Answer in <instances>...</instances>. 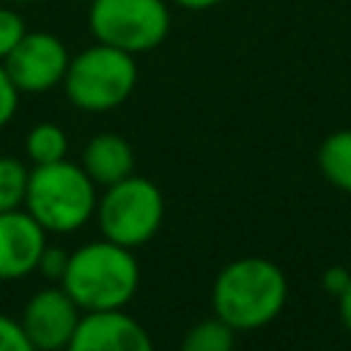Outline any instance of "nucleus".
Masks as SVG:
<instances>
[{
    "label": "nucleus",
    "mask_w": 351,
    "mask_h": 351,
    "mask_svg": "<svg viewBox=\"0 0 351 351\" xmlns=\"http://www.w3.org/2000/svg\"><path fill=\"white\" fill-rule=\"evenodd\" d=\"M288 299L282 269L261 255L230 261L214 280L211 307L236 332H252L271 324Z\"/></svg>",
    "instance_id": "1"
},
{
    "label": "nucleus",
    "mask_w": 351,
    "mask_h": 351,
    "mask_svg": "<svg viewBox=\"0 0 351 351\" xmlns=\"http://www.w3.org/2000/svg\"><path fill=\"white\" fill-rule=\"evenodd\" d=\"M140 285V266L129 247L115 241H88L69 255L60 288L85 313L123 310Z\"/></svg>",
    "instance_id": "2"
},
{
    "label": "nucleus",
    "mask_w": 351,
    "mask_h": 351,
    "mask_svg": "<svg viewBox=\"0 0 351 351\" xmlns=\"http://www.w3.org/2000/svg\"><path fill=\"white\" fill-rule=\"evenodd\" d=\"M96 184L69 159L36 165L27 176L25 211L47 233H74L96 214Z\"/></svg>",
    "instance_id": "3"
},
{
    "label": "nucleus",
    "mask_w": 351,
    "mask_h": 351,
    "mask_svg": "<svg viewBox=\"0 0 351 351\" xmlns=\"http://www.w3.org/2000/svg\"><path fill=\"white\" fill-rule=\"evenodd\" d=\"M63 85L69 101L85 112L115 110L132 96L137 85L134 55L96 41L69 60Z\"/></svg>",
    "instance_id": "4"
},
{
    "label": "nucleus",
    "mask_w": 351,
    "mask_h": 351,
    "mask_svg": "<svg viewBox=\"0 0 351 351\" xmlns=\"http://www.w3.org/2000/svg\"><path fill=\"white\" fill-rule=\"evenodd\" d=\"M96 219L107 241L129 250L143 247L162 228V189L143 176H129L112 186H104V195L96 200Z\"/></svg>",
    "instance_id": "5"
},
{
    "label": "nucleus",
    "mask_w": 351,
    "mask_h": 351,
    "mask_svg": "<svg viewBox=\"0 0 351 351\" xmlns=\"http://www.w3.org/2000/svg\"><path fill=\"white\" fill-rule=\"evenodd\" d=\"M88 25L96 41L140 55L167 38L170 11L165 0H90Z\"/></svg>",
    "instance_id": "6"
},
{
    "label": "nucleus",
    "mask_w": 351,
    "mask_h": 351,
    "mask_svg": "<svg viewBox=\"0 0 351 351\" xmlns=\"http://www.w3.org/2000/svg\"><path fill=\"white\" fill-rule=\"evenodd\" d=\"M69 49L55 33H25L22 41L3 60L19 93H44L63 82L69 69Z\"/></svg>",
    "instance_id": "7"
},
{
    "label": "nucleus",
    "mask_w": 351,
    "mask_h": 351,
    "mask_svg": "<svg viewBox=\"0 0 351 351\" xmlns=\"http://www.w3.org/2000/svg\"><path fill=\"white\" fill-rule=\"evenodd\" d=\"M80 318V307L63 288H41L25 304L19 324L36 351H60L69 346Z\"/></svg>",
    "instance_id": "8"
},
{
    "label": "nucleus",
    "mask_w": 351,
    "mask_h": 351,
    "mask_svg": "<svg viewBox=\"0 0 351 351\" xmlns=\"http://www.w3.org/2000/svg\"><path fill=\"white\" fill-rule=\"evenodd\" d=\"M66 351H154L151 335L123 310L85 313Z\"/></svg>",
    "instance_id": "9"
},
{
    "label": "nucleus",
    "mask_w": 351,
    "mask_h": 351,
    "mask_svg": "<svg viewBox=\"0 0 351 351\" xmlns=\"http://www.w3.org/2000/svg\"><path fill=\"white\" fill-rule=\"evenodd\" d=\"M47 230L22 208L0 214V280H19L36 271Z\"/></svg>",
    "instance_id": "10"
},
{
    "label": "nucleus",
    "mask_w": 351,
    "mask_h": 351,
    "mask_svg": "<svg viewBox=\"0 0 351 351\" xmlns=\"http://www.w3.org/2000/svg\"><path fill=\"white\" fill-rule=\"evenodd\" d=\"M80 165H82V170L88 173V178L93 184L112 186V184H118V181L132 176V170H134V151H132V145L121 134L101 132V134L88 140V145L82 148Z\"/></svg>",
    "instance_id": "11"
},
{
    "label": "nucleus",
    "mask_w": 351,
    "mask_h": 351,
    "mask_svg": "<svg viewBox=\"0 0 351 351\" xmlns=\"http://www.w3.org/2000/svg\"><path fill=\"white\" fill-rule=\"evenodd\" d=\"M315 159L321 176L340 192L351 195V129H337L326 134L324 143L318 145Z\"/></svg>",
    "instance_id": "12"
},
{
    "label": "nucleus",
    "mask_w": 351,
    "mask_h": 351,
    "mask_svg": "<svg viewBox=\"0 0 351 351\" xmlns=\"http://www.w3.org/2000/svg\"><path fill=\"white\" fill-rule=\"evenodd\" d=\"M236 329H230L222 318H206L186 329L181 340V351H233Z\"/></svg>",
    "instance_id": "13"
},
{
    "label": "nucleus",
    "mask_w": 351,
    "mask_h": 351,
    "mask_svg": "<svg viewBox=\"0 0 351 351\" xmlns=\"http://www.w3.org/2000/svg\"><path fill=\"white\" fill-rule=\"evenodd\" d=\"M25 151L36 165H49L66 159L69 140L58 123H36L25 137Z\"/></svg>",
    "instance_id": "14"
},
{
    "label": "nucleus",
    "mask_w": 351,
    "mask_h": 351,
    "mask_svg": "<svg viewBox=\"0 0 351 351\" xmlns=\"http://www.w3.org/2000/svg\"><path fill=\"white\" fill-rule=\"evenodd\" d=\"M27 176H30V170L19 159L0 156V214L25 206Z\"/></svg>",
    "instance_id": "15"
},
{
    "label": "nucleus",
    "mask_w": 351,
    "mask_h": 351,
    "mask_svg": "<svg viewBox=\"0 0 351 351\" xmlns=\"http://www.w3.org/2000/svg\"><path fill=\"white\" fill-rule=\"evenodd\" d=\"M25 33H27L25 19H22L14 8L0 5V60L8 58V52L22 41Z\"/></svg>",
    "instance_id": "16"
},
{
    "label": "nucleus",
    "mask_w": 351,
    "mask_h": 351,
    "mask_svg": "<svg viewBox=\"0 0 351 351\" xmlns=\"http://www.w3.org/2000/svg\"><path fill=\"white\" fill-rule=\"evenodd\" d=\"M69 255H71V252H66L63 247H55V244H44V250H41V258H38V266H36V271H41L47 280H55V282H60V280H63V274H66V266H69Z\"/></svg>",
    "instance_id": "17"
},
{
    "label": "nucleus",
    "mask_w": 351,
    "mask_h": 351,
    "mask_svg": "<svg viewBox=\"0 0 351 351\" xmlns=\"http://www.w3.org/2000/svg\"><path fill=\"white\" fill-rule=\"evenodd\" d=\"M0 351H36L19 321L0 315Z\"/></svg>",
    "instance_id": "18"
},
{
    "label": "nucleus",
    "mask_w": 351,
    "mask_h": 351,
    "mask_svg": "<svg viewBox=\"0 0 351 351\" xmlns=\"http://www.w3.org/2000/svg\"><path fill=\"white\" fill-rule=\"evenodd\" d=\"M16 104H19V90L11 82V77H8V71H5V66L0 60V126H5L14 118Z\"/></svg>",
    "instance_id": "19"
},
{
    "label": "nucleus",
    "mask_w": 351,
    "mask_h": 351,
    "mask_svg": "<svg viewBox=\"0 0 351 351\" xmlns=\"http://www.w3.org/2000/svg\"><path fill=\"white\" fill-rule=\"evenodd\" d=\"M348 282H351V271H348L346 266H329V269H324V274H321L324 291L332 293L335 299L348 288Z\"/></svg>",
    "instance_id": "20"
},
{
    "label": "nucleus",
    "mask_w": 351,
    "mask_h": 351,
    "mask_svg": "<svg viewBox=\"0 0 351 351\" xmlns=\"http://www.w3.org/2000/svg\"><path fill=\"white\" fill-rule=\"evenodd\" d=\"M337 313H340L343 326H346V329H348V335H351V282H348V288L337 296Z\"/></svg>",
    "instance_id": "21"
},
{
    "label": "nucleus",
    "mask_w": 351,
    "mask_h": 351,
    "mask_svg": "<svg viewBox=\"0 0 351 351\" xmlns=\"http://www.w3.org/2000/svg\"><path fill=\"white\" fill-rule=\"evenodd\" d=\"M173 3L186 8V11H206V8H214V5H219L225 0H173Z\"/></svg>",
    "instance_id": "22"
},
{
    "label": "nucleus",
    "mask_w": 351,
    "mask_h": 351,
    "mask_svg": "<svg viewBox=\"0 0 351 351\" xmlns=\"http://www.w3.org/2000/svg\"><path fill=\"white\" fill-rule=\"evenodd\" d=\"M3 3H36V0H3Z\"/></svg>",
    "instance_id": "23"
},
{
    "label": "nucleus",
    "mask_w": 351,
    "mask_h": 351,
    "mask_svg": "<svg viewBox=\"0 0 351 351\" xmlns=\"http://www.w3.org/2000/svg\"><path fill=\"white\" fill-rule=\"evenodd\" d=\"M60 351H66V348H60Z\"/></svg>",
    "instance_id": "24"
}]
</instances>
